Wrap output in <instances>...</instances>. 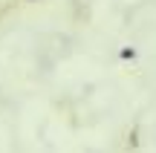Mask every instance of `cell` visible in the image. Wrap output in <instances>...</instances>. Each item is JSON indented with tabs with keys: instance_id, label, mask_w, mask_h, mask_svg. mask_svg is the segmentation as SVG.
<instances>
[{
	"instance_id": "obj_1",
	"label": "cell",
	"mask_w": 156,
	"mask_h": 153,
	"mask_svg": "<svg viewBox=\"0 0 156 153\" xmlns=\"http://www.w3.org/2000/svg\"><path fill=\"white\" fill-rule=\"evenodd\" d=\"M136 148H139V127H133L127 133V150H136Z\"/></svg>"
},
{
	"instance_id": "obj_2",
	"label": "cell",
	"mask_w": 156,
	"mask_h": 153,
	"mask_svg": "<svg viewBox=\"0 0 156 153\" xmlns=\"http://www.w3.org/2000/svg\"><path fill=\"white\" fill-rule=\"evenodd\" d=\"M136 55H139V52H136V46H124V49L119 52V58H122V61H133Z\"/></svg>"
},
{
	"instance_id": "obj_3",
	"label": "cell",
	"mask_w": 156,
	"mask_h": 153,
	"mask_svg": "<svg viewBox=\"0 0 156 153\" xmlns=\"http://www.w3.org/2000/svg\"><path fill=\"white\" fill-rule=\"evenodd\" d=\"M29 3H38V0H29Z\"/></svg>"
}]
</instances>
